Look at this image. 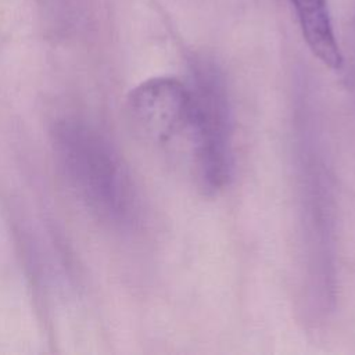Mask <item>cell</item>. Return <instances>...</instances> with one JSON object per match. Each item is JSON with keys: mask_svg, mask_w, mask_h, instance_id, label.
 I'll use <instances>...</instances> for the list:
<instances>
[{"mask_svg": "<svg viewBox=\"0 0 355 355\" xmlns=\"http://www.w3.org/2000/svg\"><path fill=\"white\" fill-rule=\"evenodd\" d=\"M327 168L311 132L298 143V200L305 283L316 312H326L334 295L333 198Z\"/></svg>", "mask_w": 355, "mask_h": 355, "instance_id": "obj_2", "label": "cell"}, {"mask_svg": "<svg viewBox=\"0 0 355 355\" xmlns=\"http://www.w3.org/2000/svg\"><path fill=\"white\" fill-rule=\"evenodd\" d=\"M126 112L136 133L146 141L168 146L187 136L190 87L173 76L150 78L132 89Z\"/></svg>", "mask_w": 355, "mask_h": 355, "instance_id": "obj_4", "label": "cell"}, {"mask_svg": "<svg viewBox=\"0 0 355 355\" xmlns=\"http://www.w3.org/2000/svg\"><path fill=\"white\" fill-rule=\"evenodd\" d=\"M190 87L187 139L194 175L209 194L229 184L233 173V125L230 98L222 78L209 68L197 69Z\"/></svg>", "mask_w": 355, "mask_h": 355, "instance_id": "obj_3", "label": "cell"}, {"mask_svg": "<svg viewBox=\"0 0 355 355\" xmlns=\"http://www.w3.org/2000/svg\"><path fill=\"white\" fill-rule=\"evenodd\" d=\"M312 54L326 67L340 69L344 57L337 43L327 7V0H290Z\"/></svg>", "mask_w": 355, "mask_h": 355, "instance_id": "obj_5", "label": "cell"}, {"mask_svg": "<svg viewBox=\"0 0 355 355\" xmlns=\"http://www.w3.org/2000/svg\"><path fill=\"white\" fill-rule=\"evenodd\" d=\"M55 150L71 186L93 212L118 225L135 218V187L104 136L85 123L65 122L57 129Z\"/></svg>", "mask_w": 355, "mask_h": 355, "instance_id": "obj_1", "label": "cell"}]
</instances>
